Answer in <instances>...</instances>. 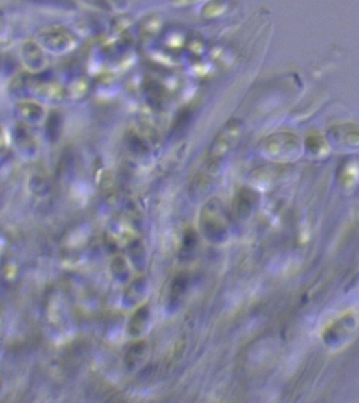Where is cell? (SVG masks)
I'll use <instances>...</instances> for the list:
<instances>
[{"mask_svg":"<svg viewBox=\"0 0 359 403\" xmlns=\"http://www.w3.org/2000/svg\"><path fill=\"white\" fill-rule=\"evenodd\" d=\"M242 134L243 125L240 120L232 119L225 124L224 127L216 134L209 149L208 164L211 168L220 164L221 161L230 155V151L240 143Z\"/></svg>","mask_w":359,"mask_h":403,"instance_id":"1","label":"cell"},{"mask_svg":"<svg viewBox=\"0 0 359 403\" xmlns=\"http://www.w3.org/2000/svg\"><path fill=\"white\" fill-rule=\"evenodd\" d=\"M177 5H186V3H191L195 0H173Z\"/></svg>","mask_w":359,"mask_h":403,"instance_id":"2","label":"cell"}]
</instances>
